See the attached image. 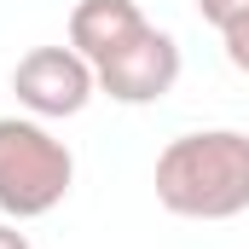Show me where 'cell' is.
<instances>
[{"label":"cell","mask_w":249,"mask_h":249,"mask_svg":"<svg viewBox=\"0 0 249 249\" xmlns=\"http://www.w3.org/2000/svg\"><path fill=\"white\" fill-rule=\"evenodd\" d=\"M157 203L180 220H232L249 209V133L203 127L157 157Z\"/></svg>","instance_id":"obj_1"},{"label":"cell","mask_w":249,"mask_h":249,"mask_svg":"<svg viewBox=\"0 0 249 249\" xmlns=\"http://www.w3.org/2000/svg\"><path fill=\"white\" fill-rule=\"evenodd\" d=\"M75 180V157L70 145L53 139L29 116H0V214L12 220H35L53 214Z\"/></svg>","instance_id":"obj_2"},{"label":"cell","mask_w":249,"mask_h":249,"mask_svg":"<svg viewBox=\"0 0 249 249\" xmlns=\"http://www.w3.org/2000/svg\"><path fill=\"white\" fill-rule=\"evenodd\" d=\"M12 93L29 116L53 122V116H81L87 110V99L99 93V75L75 47H35L12 70Z\"/></svg>","instance_id":"obj_3"},{"label":"cell","mask_w":249,"mask_h":249,"mask_svg":"<svg viewBox=\"0 0 249 249\" xmlns=\"http://www.w3.org/2000/svg\"><path fill=\"white\" fill-rule=\"evenodd\" d=\"M93 75H99V93H110L116 105H157L180 81V41L168 29H151L145 23L122 53L93 64Z\"/></svg>","instance_id":"obj_4"},{"label":"cell","mask_w":249,"mask_h":249,"mask_svg":"<svg viewBox=\"0 0 249 249\" xmlns=\"http://www.w3.org/2000/svg\"><path fill=\"white\" fill-rule=\"evenodd\" d=\"M139 29H145V12L133 0H75L70 12V47L87 64H105L110 53H122Z\"/></svg>","instance_id":"obj_5"},{"label":"cell","mask_w":249,"mask_h":249,"mask_svg":"<svg viewBox=\"0 0 249 249\" xmlns=\"http://www.w3.org/2000/svg\"><path fill=\"white\" fill-rule=\"evenodd\" d=\"M220 41H226L232 70H244V75H249V12H244V18H232V23L220 29Z\"/></svg>","instance_id":"obj_6"},{"label":"cell","mask_w":249,"mask_h":249,"mask_svg":"<svg viewBox=\"0 0 249 249\" xmlns=\"http://www.w3.org/2000/svg\"><path fill=\"white\" fill-rule=\"evenodd\" d=\"M197 12H203V23L226 29L232 18H244V12H249V0H197Z\"/></svg>","instance_id":"obj_7"},{"label":"cell","mask_w":249,"mask_h":249,"mask_svg":"<svg viewBox=\"0 0 249 249\" xmlns=\"http://www.w3.org/2000/svg\"><path fill=\"white\" fill-rule=\"evenodd\" d=\"M0 249H29V238H23L12 220H0Z\"/></svg>","instance_id":"obj_8"}]
</instances>
